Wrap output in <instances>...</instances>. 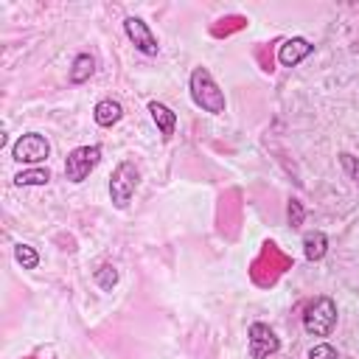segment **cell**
Returning a JSON list of instances; mask_svg holds the SVG:
<instances>
[{"instance_id":"cell-17","label":"cell","mask_w":359,"mask_h":359,"mask_svg":"<svg viewBox=\"0 0 359 359\" xmlns=\"http://www.w3.org/2000/svg\"><path fill=\"white\" fill-rule=\"evenodd\" d=\"M286 219H289V224L297 230V227H303V222H306V208H303V202L300 199H289V205H286Z\"/></svg>"},{"instance_id":"cell-11","label":"cell","mask_w":359,"mask_h":359,"mask_svg":"<svg viewBox=\"0 0 359 359\" xmlns=\"http://www.w3.org/2000/svg\"><path fill=\"white\" fill-rule=\"evenodd\" d=\"M95 73V56L93 53H76L73 62H70V70H67V81L70 84H84L90 81Z\"/></svg>"},{"instance_id":"cell-5","label":"cell","mask_w":359,"mask_h":359,"mask_svg":"<svg viewBox=\"0 0 359 359\" xmlns=\"http://www.w3.org/2000/svg\"><path fill=\"white\" fill-rule=\"evenodd\" d=\"M11 157L17 160V163H22V165H42L48 157H50V143H48V137L45 135H39V132H25V135H20L17 140H14V146H11Z\"/></svg>"},{"instance_id":"cell-10","label":"cell","mask_w":359,"mask_h":359,"mask_svg":"<svg viewBox=\"0 0 359 359\" xmlns=\"http://www.w3.org/2000/svg\"><path fill=\"white\" fill-rule=\"evenodd\" d=\"M121 118H123V107H121V101H115V98H101V101L93 107V121H95L101 129H112Z\"/></svg>"},{"instance_id":"cell-14","label":"cell","mask_w":359,"mask_h":359,"mask_svg":"<svg viewBox=\"0 0 359 359\" xmlns=\"http://www.w3.org/2000/svg\"><path fill=\"white\" fill-rule=\"evenodd\" d=\"M14 261L22 266V269H36L39 266V252L31 247V244H14Z\"/></svg>"},{"instance_id":"cell-12","label":"cell","mask_w":359,"mask_h":359,"mask_svg":"<svg viewBox=\"0 0 359 359\" xmlns=\"http://www.w3.org/2000/svg\"><path fill=\"white\" fill-rule=\"evenodd\" d=\"M328 252V236L323 230H311L303 236V255L309 261H323Z\"/></svg>"},{"instance_id":"cell-13","label":"cell","mask_w":359,"mask_h":359,"mask_svg":"<svg viewBox=\"0 0 359 359\" xmlns=\"http://www.w3.org/2000/svg\"><path fill=\"white\" fill-rule=\"evenodd\" d=\"M50 182V168L48 165H34V168H22L14 174V185L20 188H34V185H48Z\"/></svg>"},{"instance_id":"cell-3","label":"cell","mask_w":359,"mask_h":359,"mask_svg":"<svg viewBox=\"0 0 359 359\" xmlns=\"http://www.w3.org/2000/svg\"><path fill=\"white\" fill-rule=\"evenodd\" d=\"M137 185H140V168L132 160H121L109 174V199H112V205L118 210L129 208Z\"/></svg>"},{"instance_id":"cell-4","label":"cell","mask_w":359,"mask_h":359,"mask_svg":"<svg viewBox=\"0 0 359 359\" xmlns=\"http://www.w3.org/2000/svg\"><path fill=\"white\" fill-rule=\"evenodd\" d=\"M98 163H101V146L98 143H93V146H76L65 157V180H70L73 185H79V182H84L93 174V168Z\"/></svg>"},{"instance_id":"cell-8","label":"cell","mask_w":359,"mask_h":359,"mask_svg":"<svg viewBox=\"0 0 359 359\" xmlns=\"http://www.w3.org/2000/svg\"><path fill=\"white\" fill-rule=\"evenodd\" d=\"M314 53V45L306 39V36H289V39H283L280 42V48H278V62L283 65V67H297L306 56H311Z\"/></svg>"},{"instance_id":"cell-6","label":"cell","mask_w":359,"mask_h":359,"mask_svg":"<svg viewBox=\"0 0 359 359\" xmlns=\"http://www.w3.org/2000/svg\"><path fill=\"white\" fill-rule=\"evenodd\" d=\"M247 351H250V359H266V356H275L280 351V337L266 325V323H250L247 328Z\"/></svg>"},{"instance_id":"cell-15","label":"cell","mask_w":359,"mask_h":359,"mask_svg":"<svg viewBox=\"0 0 359 359\" xmlns=\"http://www.w3.org/2000/svg\"><path fill=\"white\" fill-rule=\"evenodd\" d=\"M93 280H95V286H98V289L112 292V289H115V283H118V269H115L112 264H101V266L93 272Z\"/></svg>"},{"instance_id":"cell-1","label":"cell","mask_w":359,"mask_h":359,"mask_svg":"<svg viewBox=\"0 0 359 359\" xmlns=\"http://www.w3.org/2000/svg\"><path fill=\"white\" fill-rule=\"evenodd\" d=\"M188 93H191V101L208 112V115H222L227 109V98L222 93V87L216 84L213 73L208 67H194L191 76H188Z\"/></svg>"},{"instance_id":"cell-16","label":"cell","mask_w":359,"mask_h":359,"mask_svg":"<svg viewBox=\"0 0 359 359\" xmlns=\"http://www.w3.org/2000/svg\"><path fill=\"white\" fill-rule=\"evenodd\" d=\"M337 160H339V165H342L345 177H348L353 185H359V157H356V154H351V151H339V154H337Z\"/></svg>"},{"instance_id":"cell-9","label":"cell","mask_w":359,"mask_h":359,"mask_svg":"<svg viewBox=\"0 0 359 359\" xmlns=\"http://www.w3.org/2000/svg\"><path fill=\"white\" fill-rule=\"evenodd\" d=\"M149 115H151L160 137L168 143L174 137V129H177V112L171 107H165L163 101H149Z\"/></svg>"},{"instance_id":"cell-7","label":"cell","mask_w":359,"mask_h":359,"mask_svg":"<svg viewBox=\"0 0 359 359\" xmlns=\"http://www.w3.org/2000/svg\"><path fill=\"white\" fill-rule=\"evenodd\" d=\"M123 34H126V39H129L140 53H146V56H157V53H160V42H157V36H154V31L149 28L146 20H140V17H126V20H123Z\"/></svg>"},{"instance_id":"cell-18","label":"cell","mask_w":359,"mask_h":359,"mask_svg":"<svg viewBox=\"0 0 359 359\" xmlns=\"http://www.w3.org/2000/svg\"><path fill=\"white\" fill-rule=\"evenodd\" d=\"M309 359H339V353H337V348L331 342H317L309 351Z\"/></svg>"},{"instance_id":"cell-2","label":"cell","mask_w":359,"mask_h":359,"mask_svg":"<svg viewBox=\"0 0 359 359\" xmlns=\"http://www.w3.org/2000/svg\"><path fill=\"white\" fill-rule=\"evenodd\" d=\"M337 303L328 294H317L303 311V331L309 337H328L337 328Z\"/></svg>"}]
</instances>
